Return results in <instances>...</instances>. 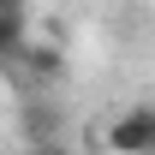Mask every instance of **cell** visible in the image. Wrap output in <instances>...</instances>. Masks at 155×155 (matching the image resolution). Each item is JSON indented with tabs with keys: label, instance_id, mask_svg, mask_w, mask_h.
I'll return each instance as SVG.
<instances>
[{
	"label": "cell",
	"instance_id": "7",
	"mask_svg": "<svg viewBox=\"0 0 155 155\" xmlns=\"http://www.w3.org/2000/svg\"><path fill=\"white\" fill-rule=\"evenodd\" d=\"M149 155H155V149H149Z\"/></svg>",
	"mask_w": 155,
	"mask_h": 155
},
{
	"label": "cell",
	"instance_id": "4",
	"mask_svg": "<svg viewBox=\"0 0 155 155\" xmlns=\"http://www.w3.org/2000/svg\"><path fill=\"white\" fill-rule=\"evenodd\" d=\"M30 36V12H0V60Z\"/></svg>",
	"mask_w": 155,
	"mask_h": 155
},
{
	"label": "cell",
	"instance_id": "6",
	"mask_svg": "<svg viewBox=\"0 0 155 155\" xmlns=\"http://www.w3.org/2000/svg\"><path fill=\"white\" fill-rule=\"evenodd\" d=\"M0 12H30V0H0Z\"/></svg>",
	"mask_w": 155,
	"mask_h": 155
},
{
	"label": "cell",
	"instance_id": "3",
	"mask_svg": "<svg viewBox=\"0 0 155 155\" xmlns=\"http://www.w3.org/2000/svg\"><path fill=\"white\" fill-rule=\"evenodd\" d=\"M107 149L114 155H149L155 149V101L119 107V114L107 119Z\"/></svg>",
	"mask_w": 155,
	"mask_h": 155
},
{
	"label": "cell",
	"instance_id": "5",
	"mask_svg": "<svg viewBox=\"0 0 155 155\" xmlns=\"http://www.w3.org/2000/svg\"><path fill=\"white\" fill-rule=\"evenodd\" d=\"M24 155H72V149H66V143L54 137V143H36V149H24Z\"/></svg>",
	"mask_w": 155,
	"mask_h": 155
},
{
	"label": "cell",
	"instance_id": "2",
	"mask_svg": "<svg viewBox=\"0 0 155 155\" xmlns=\"http://www.w3.org/2000/svg\"><path fill=\"white\" fill-rule=\"evenodd\" d=\"M60 131H66V107L54 101V90H24V107H18V137H24V149L54 143Z\"/></svg>",
	"mask_w": 155,
	"mask_h": 155
},
{
	"label": "cell",
	"instance_id": "1",
	"mask_svg": "<svg viewBox=\"0 0 155 155\" xmlns=\"http://www.w3.org/2000/svg\"><path fill=\"white\" fill-rule=\"evenodd\" d=\"M6 72H12V84L18 90H60L66 84V72H72V60H66V48L48 36H24L12 54L0 60Z\"/></svg>",
	"mask_w": 155,
	"mask_h": 155
}]
</instances>
